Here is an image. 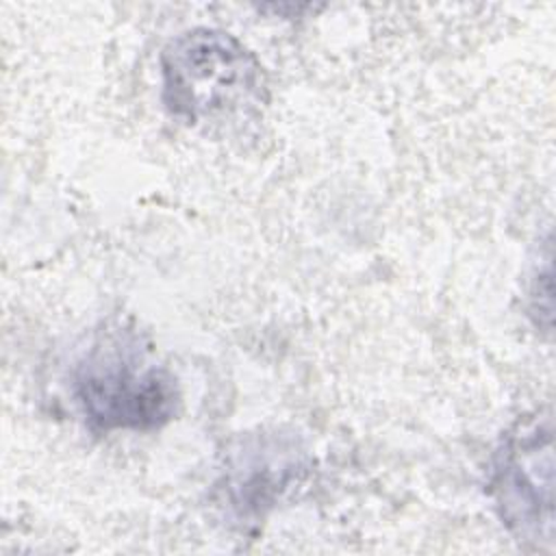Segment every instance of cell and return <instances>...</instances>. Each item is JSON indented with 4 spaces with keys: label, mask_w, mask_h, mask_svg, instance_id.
<instances>
[{
    "label": "cell",
    "mask_w": 556,
    "mask_h": 556,
    "mask_svg": "<svg viewBox=\"0 0 556 556\" xmlns=\"http://www.w3.org/2000/svg\"><path fill=\"white\" fill-rule=\"evenodd\" d=\"M72 395L96 432L156 430L180 406L176 376L146 337L128 326L93 337L72 369Z\"/></svg>",
    "instance_id": "obj_1"
},
{
    "label": "cell",
    "mask_w": 556,
    "mask_h": 556,
    "mask_svg": "<svg viewBox=\"0 0 556 556\" xmlns=\"http://www.w3.org/2000/svg\"><path fill=\"white\" fill-rule=\"evenodd\" d=\"M165 109L187 124H224L267 102L256 54L219 28H189L169 39L159 59Z\"/></svg>",
    "instance_id": "obj_2"
},
{
    "label": "cell",
    "mask_w": 556,
    "mask_h": 556,
    "mask_svg": "<svg viewBox=\"0 0 556 556\" xmlns=\"http://www.w3.org/2000/svg\"><path fill=\"white\" fill-rule=\"evenodd\" d=\"M486 493L513 536L554 541V430L552 417L519 419L502 439L489 467Z\"/></svg>",
    "instance_id": "obj_3"
},
{
    "label": "cell",
    "mask_w": 556,
    "mask_h": 556,
    "mask_svg": "<svg viewBox=\"0 0 556 556\" xmlns=\"http://www.w3.org/2000/svg\"><path fill=\"white\" fill-rule=\"evenodd\" d=\"M304 473L306 452L295 437L250 434L228 452L215 484L217 500L239 523H256Z\"/></svg>",
    "instance_id": "obj_4"
}]
</instances>
